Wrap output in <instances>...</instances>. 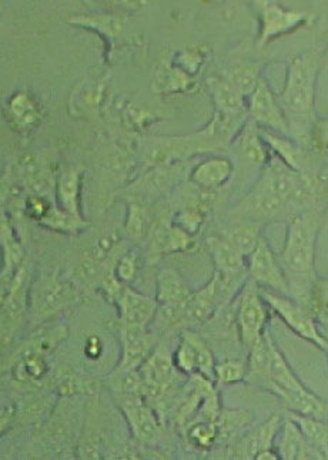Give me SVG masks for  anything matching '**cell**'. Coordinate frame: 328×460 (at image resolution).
Wrapping results in <instances>:
<instances>
[{
	"instance_id": "1",
	"label": "cell",
	"mask_w": 328,
	"mask_h": 460,
	"mask_svg": "<svg viewBox=\"0 0 328 460\" xmlns=\"http://www.w3.org/2000/svg\"><path fill=\"white\" fill-rule=\"evenodd\" d=\"M318 227L320 217L315 210L291 216L287 227L286 244L279 257L290 282L291 296H296L307 308L311 288L315 281V241Z\"/></svg>"
},
{
	"instance_id": "2",
	"label": "cell",
	"mask_w": 328,
	"mask_h": 460,
	"mask_svg": "<svg viewBox=\"0 0 328 460\" xmlns=\"http://www.w3.org/2000/svg\"><path fill=\"white\" fill-rule=\"evenodd\" d=\"M315 76L317 62L313 56L294 58L288 65L286 86L277 97L288 120L290 137L303 147H310L315 128Z\"/></svg>"
},
{
	"instance_id": "3",
	"label": "cell",
	"mask_w": 328,
	"mask_h": 460,
	"mask_svg": "<svg viewBox=\"0 0 328 460\" xmlns=\"http://www.w3.org/2000/svg\"><path fill=\"white\" fill-rule=\"evenodd\" d=\"M271 345V386L270 392L283 401L290 412L315 416L318 420H328V402L306 388L303 382L294 374L273 338Z\"/></svg>"
},
{
	"instance_id": "4",
	"label": "cell",
	"mask_w": 328,
	"mask_h": 460,
	"mask_svg": "<svg viewBox=\"0 0 328 460\" xmlns=\"http://www.w3.org/2000/svg\"><path fill=\"white\" fill-rule=\"evenodd\" d=\"M260 292H262V296L266 301L267 305L273 309L277 315L280 316L281 321L296 335L327 352V340L320 331V326H318L315 316L305 304H301L300 301L291 296H284V294L270 291V289L260 288Z\"/></svg>"
},
{
	"instance_id": "5",
	"label": "cell",
	"mask_w": 328,
	"mask_h": 460,
	"mask_svg": "<svg viewBox=\"0 0 328 460\" xmlns=\"http://www.w3.org/2000/svg\"><path fill=\"white\" fill-rule=\"evenodd\" d=\"M267 303L262 296L259 284L247 279L240 289L239 309H237V326L243 347L252 349L253 345L266 332L269 321Z\"/></svg>"
},
{
	"instance_id": "6",
	"label": "cell",
	"mask_w": 328,
	"mask_h": 460,
	"mask_svg": "<svg viewBox=\"0 0 328 460\" xmlns=\"http://www.w3.org/2000/svg\"><path fill=\"white\" fill-rule=\"evenodd\" d=\"M176 365L173 355L166 348L159 347L150 352L138 374L145 382L146 402L152 405H162L169 395L170 389L176 381Z\"/></svg>"
},
{
	"instance_id": "7",
	"label": "cell",
	"mask_w": 328,
	"mask_h": 460,
	"mask_svg": "<svg viewBox=\"0 0 328 460\" xmlns=\"http://www.w3.org/2000/svg\"><path fill=\"white\" fill-rule=\"evenodd\" d=\"M247 270L250 279H254L260 288L291 296L290 282L287 279L283 265L266 238L262 237L256 250L247 258Z\"/></svg>"
},
{
	"instance_id": "8",
	"label": "cell",
	"mask_w": 328,
	"mask_h": 460,
	"mask_svg": "<svg viewBox=\"0 0 328 460\" xmlns=\"http://www.w3.org/2000/svg\"><path fill=\"white\" fill-rule=\"evenodd\" d=\"M247 111L260 128L290 136V126L280 102L264 80H260L259 86L247 97Z\"/></svg>"
},
{
	"instance_id": "9",
	"label": "cell",
	"mask_w": 328,
	"mask_h": 460,
	"mask_svg": "<svg viewBox=\"0 0 328 460\" xmlns=\"http://www.w3.org/2000/svg\"><path fill=\"white\" fill-rule=\"evenodd\" d=\"M283 420L280 415H271L264 422L244 433L242 438L235 439L228 447V457L232 459H256V455L262 450L274 447L277 435L280 432Z\"/></svg>"
},
{
	"instance_id": "10",
	"label": "cell",
	"mask_w": 328,
	"mask_h": 460,
	"mask_svg": "<svg viewBox=\"0 0 328 460\" xmlns=\"http://www.w3.org/2000/svg\"><path fill=\"white\" fill-rule=\"evenodd\" d=\"M121 359L118 374L138 371L152 352L153 337L146 326L123 323L120 326Z\"/></svg>"
},
{
	"instance_id": "11",
	"label": "cell",
	"mask_w": 328,
	"mask_h": 460,
	"mask_svg": "<svg viewBox=\"0 0 328 460\" xmlns=\"http://www.w3.org/2000/svg\"><path fill=\"white\" fill-rule=\"evenodd\" d=\"M121 411L130 426L136 439L145 445H152L162 435L159 416L145 398H121Z\"/></svg>"
},
{
	"instance_id": "12",
	"label": "cell",
	"mask_w": 328,
	"mask_h": 460,
	"mask_svg": "<svg viewBox=\"0 0 328 460\" xmlns=\"http://www.w3.org/2000/svg\"><path fill=\"white\" fill-rule=\"evenodd\" d=\"M235 211L245 220L264 223V221L279 218V217L290 210H288V206L281 197L256 184Z\"/></svg>"
},
{
	"instance_id": "13",
	"label": "cell",
	"mask_w": 328,
	"mask_h": 460,
	"mask_svg": "<svg viewBox=\"0 0 328 460\" xmlns=\"http://www.w3.org/2000/svg\"><path fill=\"white\" fill-rule=\"evenodd\" d=\"M4 114L12 130L21 135L33 130L42 119V111L38 102L28 92H16L12 94L4 106Z\"/></svg>"
},
{
	"instance_id": "14",
	"label": "cell",
	"mask_w": 328,
	"mask_h": 460,
	"mask_svg": "<svg viewBox=\"0 0 328 460\" xmlns=\"http://www.w3.org/2000/svg\"><path fill=\"white\" fill-rule=\"evenodd\" d=\"M235 174L232 160L221 155H211L197 163L191 170V181L193 186L208 191H217L225 187Z\"/></svg>"
},
{
	"instance_id": "15",
	"label": "cell",
	"mask_w": 328,
	"mask_h": 460,
	"mask_svg": "<svg viewBox=\"0 0 328 460\" xmlns=\"http://www.w3.org/2000/svg\"><path fill=\"white\" fill-rule=\"evenodd\" d=\"M114 304L118 305L121 323L133 325H149L157 311V301L130 287L121 288L120 296Z\"/></svg>"
},
{
	"instance_id": "16",
	"label": "cell",
	"mask_w": 328,
	"mask_h": 460,
	"mask_svg": "<svg viewBox=\"0 0 328 460\" xmlns=\"http://www.w3.org/2000/svg\"><path fill=\"white\" fill-rule=\"evenodd\" d=\"M274 445L281 459L284 460L323 459L322 455L311 447L297 423L294 422L290 416L283 420Z\"/></svg>"
},
{
	"instance_id": "17",
	"label": "cell",
	"mask_w": 328,
	"mask_h": 460,
	"mask_svg": "<svg viewBox=\"0 0 328 460\" xmlns=\"http://www.w3.org/2000/svg\"><path fill=\"white\" fill-rule=\"evenodd\" d=\"M305 21L306 13H303V12L286 11L279 4H270L262 11V31H260L259 45H266L271 39L293 31Z\"/></svg>"
},
{
	"instance_id": "18",
	"label": "cell",
	"mask_w": 328,
	"mask_h": 460,
	"mask_svg": "<svg viewBox=\"0 0 328 460\" xmlns=\"http://www.w3.org/2000/svg\"><path fill=\"white\" fill-rule=\"evenodd\" d=\"M270 333L264 332L262 338L250 349L247 361V376L245 381L253 386L270 392L271 386V345Z\"/></svg>"
},
{
	"instance_id": "19",
	"label": "cell",
	"mask_w": 328,
	"mask_h": 460,
	"mask_svg": "<svg viewBox=\"0 0 328 460\" xmlns=\"http://www.w3.org/2000/svg\"><path fill=\"white\" fill-rule=\"evenodd\" d=\"M216 271L221 274H249L247 257L225 235L208 240Z\"/></svg>"
},
{
	"instance_id": "20",
	"label": "cell",
	"mask_w": 328,
	"mask_h": 460,
	"mask_svg": "<svg viewBox=\"0 0 328 460\" xmlns=\"http://www.w3.org/2000/svg\"><path fill=\"white\" fill-rule=\"evenodd\" d=\"M220 292H218L217 277H213L208 286L191 294L186 305V320L189 323H201L210 320L217 306L221 305Z\"/></svg>"
},
{
	"instance_id": "21",
	"label": "cell",
	"mask_w": 328,
	"mask_h": 460,
	"mask_svg": "<svg viewBox=\"0 0 328 460\" xmlns=\"http://www.w3.org/2000/svg\"><path fill=\"white\" fill-rule=\"evenodd\" d=\"M237 148H239L240 155L244 158L249 164L256 165V167H264L269 162V146L262 138L260 133V126L256 121H245L242 131L237 136Z\"/></svg>"
},
{
	"instance_id": "22",
	"label": "cell",
	"mask_w": 328,
	"mask_h": 460,
	"mask_svg": "<svg viewBox=\"0 0 328 460\" xmlns=\"http://www.w3.org/2000/svg\"><path fill=\"white\" fill-rule=\"evenodd\" d=\"M262 138L269 148L273 150L277 157H280L287 165L296 172H305L307 158L305 155V147L298 145L297 141L290 138V136L280 135L276 131L260 128Z\"/></svg>"
},
{
	"instance_id": "23",
	"label": "cell",
	"mask_w": 328,
	"mask_h": 460,
	"mask_svg": "<svg viewBox=\"0 0 328 460\" xmlns=\"http://www.w3.org/2000/svg\"><path fill=\"white\" fill-rule=\"evenodd\" d=\"M84 172L79 167H69L60 172L56 182V199L58 206L75 216L82 217L80 211V192H82Z\"/></svg>"
},
{
	"instance_id": "24",
	"label": "cell",
	"mask_w": 328,
	"mask_h": 460,
	"mask_svg": "<svg viewBox=\"0 0 328 460\" xmlns=\"http://www.w3.org/2000/svg\"><path fill=\"white\" fill-rule=\"evenodd\" d=\"M191 294L193 292L176 270L164 269L157 275V281H155L157 304H187Z\"/></svg>"
},
{
	"instance_id": "25",
	"label": "cell",
	"mask_w": 328,
	"mask_h": 460,
	"mask_svg": "<svg viewBox=\"0 0 328 460\" xmlns=\"http://www.w3.org/2000/svg\"><path fill=\"white\" fill-rule=\"evenodd\" d=\"M72 294L67 291L66 286L62 282L45 281L39 286L36 291L35 303H33V311L36 315L40 318H49L52 314L58 313L60 309L65 308L66 304L69 303Z\"/></svg>"
},
{
	"instance_id": "26",
	"label": "cell",
	"mask_w": 328,
	"mask_h": 460,
	"mask_svg": "<svg viewBox=\"0 0 328 460\" xmlns=\"http://www.w3.org/2000/svg\"><path fill=\"white\" fill-rule=\"evenodd\" d=\"M211 96L216 104V111L221 113H249L247 97L228 82L227 77H215L208 80Z\"/></svg>"
},
{
	"instance_id": "27",
	"label": "cell",
	"mask_w": 328,
	"mask_h": 460,
	"mask_svg": "<svg viewBox=\"0 0 328 460\" xmlns=\"http://www.w3.org/2000/svg\"><path fill=\"white\" fill-rule=\"evenodd\" d=\"M290 418L297 423L311 447L322 455L323 459H328V420L297 412H290Z\"/></svg>"
},
{
	"instance_id": "28",
	"label": "cell",
	"mask_w": 328,
	"mask_h": 460,
	"mask_svg": "<svg viewBox=\"0 0 328 460\" xmlns=\"http://www.w3.org/2000/svg\"><path fill=\"white\" fill-rule=\"evenodd\" d=\"M262 223L260 221L243 218L242 221L228 228L223 235L249 258L262 240Z\"/></svg>"
},
{
	"instance_id": "29",
	"label": "cell",
	"mask_w": 328,
	"mask_h": 460,
	"mask_svg": "<svg viewBox=\"0 0 328 460\" xmlns=\"http://www.w3.org/2000/svg\"><path fill=\"white\" fill-rule=\"evenodd\" d=\"M2 243H4V274H2V279H4V287H6L9 282L12 281L16 272L22 267V260H23V254H22L21 247L13 238V231H12L11 226L7 223V218L4 217V224H2Z\"/></svg>"
},
{
	"instance_id": "30",
	"label": "cell",
	"mask_w": 328,
	"mask_h": 460,
	"mask_svg": "<svg viewBox=\"0 0 328 460\" xmlns=\"http://www.w3.org/2000/svg\"><path fill=\"white\" fill-rule=\"evenodd\" d=\"M155 244L163 252H184L194 247V235L173 223L169 227L163 226L157 231Z\"/></svg>"
},
{
	"instance_id": "31",
	"label": "cell",
	"mask_w": 328,
	"mask_h": 460,
	"mask_svg": "<svg viewBox=\"0 0 328 460\" xmlns=\"http://www.w3.org/2000/svg\"><path fill=\"white\" fill-rule=\"evenodd\" d=\"M252 420V413L245 409H223L218 420H216L218 428V442L233 439V437L242 432Z\"/></svg>"
},
{
	"instance_id": "32",
	"label": "cell",
	"mask_w": 328,
	"mask_h": 460,
	"mask_svg": "<svg viewBox=\"0 0 328 460\" xmlns=\"http://www.w3.org/2000/svg\"><path fill=\"white\" fill-rule=\"evenodd\" d=\"M39 223L42 224L43 227L66 234L77 233L87 226L84 217L75 216L69 211L63 210L59 206L50 207V210Z\"/></svg>"
},
{
	"instance_id": "33",
	"label": "cell",
	"mask_w": 328,
	"mask_h": 460,
	"mask_svg": "<svg viewBox=\"0 0 328 460\" xmlns=\"http://www.w3.org/2000/svg\"><path fill=\"white\" fill-rule=\"evenodd\" d=\"M194 86L193 77L184 72L179 66H172L163 69L159 76L155 77V90L162 93H176L186 92Z\"/></svg>"
},
{
	"instance_id": "34",
	"label": "cell",
	"mask_w": 328,
	"mask_h": 460,
	"mask_svg": "<svg viewBox=\"0 0 328 460\" xmlns=\"http://www.w3.org/2000/svg\"><path fill=\"white\" fill-rule=\"evenodd\" d=\"M189 442L197 449L208 450L218 442L217 423L210 420H193L186 428Z\"/></svg>"
},
{
	"instance_id": "35",
	"label": "cell",
	"mask_w": 328,
	"mask_h": 460,
	"mask_svg": "<svg viewBox=\"0 0 328 460\" xmlns=\"http://www.w3.org/2000/svg\"><path fill=\"white\" fill-rule=\"evenodd\" d=\"M308 308L317 321L320 331L328 330V279H315Z\"/></svg>"
},
{
	"instance_id": "36",
	"label": "cell",
	"mask_w": 328,
	"mask_h": 460,
	"mask_svg": "<svg viewBox=\"0 0 328 460\" xmlns=\"http://www.w3.org/2000/svg\"><path fill=\"white\" fill-rule=\"evenodd\" d=\"M226 77L245 97H249L256 90L260 80H262L260 79V67L257 65L240 66L237 69L228 73Z\"/></svg>"
},
{
	"instance_id": "37",
	"label": "cell",
	"mask_w": 328,
	"mask_h": 460,
	"mask_svg": "<svg viewBox=\"0 0 328 460\" xmlns=\"http://www.w3.org/2000/svg\"><path fill=\"white\" fill-rule=\"evenodd\" d=\"M174 365L176 369L183 375L197 374L199 369V354H197L196 347L186 335L182 333L179 347L174 350L173 354Z\"/></svg>"
},
{
	"instance_id": "38",
	"label": "cell",
	"mask_w": 328,
	"mask_h": 460,
	"mask_svg": "<svg viewBox=\"0 0 328 460\" xmlns=\"http://www.w3.org/2000/svg\"><path fill=\"white\" fill-rule=\"evenodd\" d=\"M150 231V217L145 207L140 204L129 206L128 221H126V234L131 240L138 241L147 235Z\"/></svg>"
},
{
	"instance_id": "39",
	"label": "cell",
	"mask_w": 328,
	"mask_h": 460,
	"mask_svg": "<svg viewBox=\"0 0 328 460\" xmlns=\"http://www.w3.org/2000/svg\"><path fill=\"white\" fill-rule=\"evenodd\" d=\"M183 335H186L193 342L197 354H199V369H197V374L204 375V376L216 381L215 357L211 354L210 348L206 344V341L200 335H197L196 332H191V331H183Z\"/></svg>"
},
{
	"instance_id": "40",
	"label": "cell",
	"mask_w": 328,
	"mask_h": 460,
	"mask_svg": "<svg viewBox=\"0 0 328 460\" xmlns=\"http://www.w3.org/2000/svg\"><path fill=\"white\" fill-rule=\"evenodd\" d=\"M247 362L243 359H227L216 364V382L220 385H233L245 381Z\"/></svg>"
},
{
	"instance_id": "41",
	"label": "cell",
	"mask_w": 328,
	"mask_h": 460,
	"mask_svg": "<svg viewBox=\"0 0 328 460\" xmlns=\"http://www.w3.org/2000/svg\"><path fill=\"white\" fill-rule=\"evenodd\" d=\"M70 23L82 24V26H93L96 31H103L108 36L118 35L123 29V19L119 16H79L70 21Z\"/></svg>"
},
{
	"instance_id": "42",
	"label": "cell",
	"mask_w": 328,
	"mask_h": 460,
	"mask_svg": "<svg viewBox=\"0 0 328 460\" xmlns=\"http://www.w3.org/2000/svg\"><path fill=\"white\" fill-rule=\"evenodd\" d=\"M206 214L208 213L199 207L186 206V208L176 214L173 223L187 233H191V235H196L203 226Z\"/></svg>"
},
{
	"instance_id": "43",
	"label": "cell",
	"mask_w": 328,
	"mask_h": 460,
	"mask_svg": "<svg viewBox=\"0 0 328 460\" xmlns=\"http://www.w3.org/2000/svg\"><path fill=\"white\" fill-rule=\"evenodd\" d=\"M136 274H137V258L131 252L123 255L116 264V270H114L116 279L120 282H125V284H130L136 279Z\"/></svg>"
},
{
	"instance_id": "44",
	"label": "cell",
	"mask_w": 328,
	"mask_h": 460,
	"mask_svg": "<svg viewBox=\"0 0 328 460\" xmlns=\"http://www.w3.org/2000/svg\"><path fill=\"white\" fill-rule=\"evenodd\" d=\"M203 63V53L199 52V49H189L183 55L179 56V67L193 75L199 69V66Z\"/></svg>"
},
{
	"instance_id": "45",
	"label": "cell",
	"mask_w": 328,
	"mask_h": 460,
	"mask_svg": "<svg viewBox=\"0 0 328 460\" xmlns=\"http://www.w3.org/2000/svg\"><path fill=\"white\" fill-rule=\"evenodd\" d=\"M102 350H103V345H102V341L97 337H90L89 340L86 341V347H84V354H86L87 358L90 359H97V358H101Z\"/></svg>"
},
{
	"instance_id": "46",
	"label": "cell",
	"mask_w": 328,
	"mask_h": 460,
	"mask_svg": "<svg viewBox=\"0 0 328 460\" xmlns=\"http://www.w3.org/2000/svg\"><path fill=\"white\" fill-rule=\"evenodd\" d=\"M119 6L125 7L129 11H138L146 4H149L150 0H114Z\"/></svg>"
},
{
	"instance_id": "47",
	"label": "cell",
	"mask_w": 328,
	"mask_h": 460,
	"mask_svg": "<svg viewBox=\"0 0 328 460\" xmlns=\"http://www.w3.org/2000/svg\"><path fill=\"white\" fill-rule=\"evenodd\" d=\"M281 459L280 455L277 452L276 447L271 449L262 450L260 454L256 455V460H277Z\"/></svg>"
},
{
	"instance_id": "48",
	"label": "cell",
	"mask_w": 328,
	"mask_h": 460,
	"mask_svg": "<svg viewBox=\"0 0 328 460\" xmlns=\"http://www.w3.org/2000/svg\"><path fill=\"white\" fill-rule=\"evenodd\" d=\"M257 6L260 7V9H266L267 6H270V4H276L274 0H256Z\"/></svg>"
},
{
	"instance_id": "49",
	"label": "cell",
	"mask_w": 328,
	"mask_h": 460,
	"mask_svg": "<svg viewBox=\"0 0 328 460\" xmlns=\"http://www.w3.org/2000/svg\"><path fill=\"white\" fill-rule=\"evenodd\" d=\"M323 335H324L325 340H327L328 342V330L322 331ZM327 355H328V349H327Z\"/></svg>"
}]
</instances>
